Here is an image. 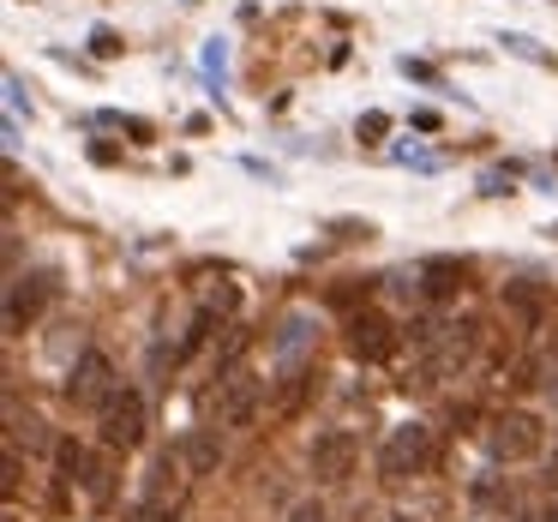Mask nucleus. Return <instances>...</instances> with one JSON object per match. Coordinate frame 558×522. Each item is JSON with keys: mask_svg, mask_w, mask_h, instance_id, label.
Here are the masks:
<instances>
[{"mask_svg": "<svg viewBox=\"0 0 558 522\" xmlns=\"http://www.w3.org/2000/svg\"><path fill=\"white\" fill-rule=\"evenodd\" d=\"M402 73L421 78V85H438V73H433V66H421V61H402Z\"/></svg>", "mask_w": 558, "mask_h": 522, "instance_id": "obj_25", "label": "nucleus"}, {"mask_svg": "<svg viewBox=\"0 0 558 522\" xmlns=\"http://www.w3.org/2000/svg\"><path fill=\"white\" fill-rule=\"evenodd\" d=\"M253 349V330L246 325H229V342H217V378H234L241 373V354Z\"/></svg>", "mask_w": 558, "mask_h": 522, "instance_id": "obj_16", "label": "nucleus"}, {"mask_svg": "<svg viewBox=\"0 0 558 522\" xmlns=\"http://www.w3.org/2000/svg\"><path fill=\"white\" fill-rule=\"evenodd\" d=\"M462 289H469V265H462V258H426L421 265V301L445 306V301H457Z\"/></svg>", "mask_w": 558, "mask_h": 522, "instance_id": "obj_11", "label": "nucleus"}, {"mask_svg": "<svg viewBox=\"0 0 558 522\" xmlns=\"http://www.w3.org/2000/svg\"><path fill=\"white\" fill-rule=\"evenodd\" d=\"M450 426H457V433H474V402H462V409H450Z\"/></svg>", "mask_w": 558, "mask_h": 522, "instance_id": "obj_23", "label": "nucleus"}, {"mask_svg": "<svg viewBox=\"0 0 558 522\" xmlns=\"http://www.w3.org/2000/svg\"><path fill=\"white\" fill-rule=\"evenodd\" d=\"M486 445H493L498 462H534L546 457V421L534 409H505L486 426Z\"/></svg>", "mask_w": 558, "mask_h": 522, "instance_id": "obj_5", "label": "nucleus"}, {"mask_svg": "<svg viewBox=\"0 0 558 522\" xmlns=\"http://www.w3.org/2000/svg\"><path fill=\"white\" fill-rule=\"evenodd\" d=\"M522 522H558V498H546V505H534Z\"/></svg>", "mask_w": 558, "mask_h": 522, "instance_id": "obj_24", "label": "nucleus"}, {"mask_svg": "<svg viewBox=\"0 0 558 522\" xmlns=\"http://www.w3.org/2000/svg\"><path fill=\"white\" fill-rule=\"evenodd\" d=\"M498 43H505L510 54H522V61H534V66H553V54H546V49H534V43H529V37H517V31H505Z\"/></svg>", "mask_w": 558, "mask_h": 522, "instance_id": "obj_19", "label": "nucleus"}, {"mask_svg": "<svg viewBox=\"0 0 558 522\" xmlns=\"http://www.w3.org/2000/svg\"><path fill=\"white\" fill-rule=\"evenodd\" d=\"M433 462H438L433 426H426V421H402V426H390L385 445H378V481L402 486V481H414V474H426Z\"/></svg>", "mask_w": 558, "mask_h": 522, "instance_id": "obj_1", "label": "nucleus"}, {"mask_svg": "<svg viewBox=\"0 0 558 522\" xmlns=\"http://www.w3.org/2000/svg\"><path fill=\"white\" fill-rule=\"evenodd\" d=\"M318 385H325V373H318L313 361L282 366V378H270V414H277V421H301L306 402L318 397Z\"/></svg>", "mask_w": 558, "mask_h": 522, "instance_id": "obj_9", "label": "nucleus"}, {"mask_svg": "<svg viewBox=\"0 0 558 522\" xmlns=\"http://www.w3.org/2000/svg\"><path fill=\"white\" fill-rule=\"evenodd\" d=\"M114 390H121V366H114V354L97 349V342H90V349H78V361L66 366V402L97 414Z\"/></svg>", "mask_w": 558, "mask_h": 522, "instance_id": "obj_3", "label": "nucleus"}, {"mask_svg": "<svg viewBox=\"0 0 558 522\" xmlns=\"http://www.w3.org/2000/svg\"><path fill=\"white\" fill-rule=\"evenodd\" d=\"M133 522H186V510L181 505H169V498H150V505H138V517Z\"/></svg>", "mask_w": 558, "mask_h": 522, "instance_id": "obj_18", "label": "nucleus"}, {"mask_svg": "<svg viewBox=\"0 0 558 522\" xmlns=\"http://www.w3.org/2000/svg\"><path fill=\"white\" fill-rule=\"evenodd\" d=\"M78 493H85L90 510H109L114 493H121V481H114V457H97V462H90V474H85V486H78Z\"/></svg>", "mask_w": 558, "mask_h": 522, "instance_id": "obj_15", "label": "nucleus"}, {"mask_svg": "<svg viewBox=\"0 0 558 522\" xmlns=\"http://www.w3.org/2000/svg\"><path fill=\"white\" fill-rule=\"evenodd\" d=\"M90 49H97L102 61H114V54H121V37H114V31H97V37H90Z\"/></svg>", "mask_w": 558, "mask_h": 522, "instance_id": "obj_21", "label": "nucleus"}, {"mask_svg": "<svg viewBox=\"0 0 558 522\" xmlns=\"http://www.w3.org/2000/svg\"><path fill=\"white\" fill-rule=\"evenodd\" d=\"M385 126H390L385 114H361V126H354V133H361L366 145H378V138H385Z\"/></svg>", "mask_w": 558, "mask_h": 522, "instance_id": "obj_20", "label": "nucleus"}, {"mask_svg": "<svg viewBox=\"0 0 558 522\" xmlns=\"http://www.w3.org/2000/svg\"><path fill=\"white\" fill-rule=\"evenodd\" d=\"M342 342H349V354H354V361L385 366L390 354H397L402 330L390 325V318L378 313V306H354V313H349V325H342Z\"/></svg>", "mask_w": 558, "mask_h": 522, "instance_id": "obj_6", "label": "nucleus"}, {"mask_svg": "<svg viewBox=\"0 0 558 522\" xmlns=\"http://www.w3.org/2000/svg\"><path fill=\"white\" fill-rule=\"evenodd\" d=\"M265 402H270V390H265V378H258V373H234V378H222V397H217V421H222V433H241V426H253Z\"/></svg>", "mask_w": 558, "mask_h": 522, "instance_id": "obj_8", "label": "nucleus"}, {"mask_svg": "<svg viewBox=\"0 0 558 522\" xmlns=\"http://www.w3.org/2000/svg\"><path fill=\"white\" fill-rule=\"evenodd\" d=\"M318 337V318L313 313H289L277 325V342H270V354H277V366H301V354H306V342Z\"/></svg>", "mask_w": 558, "mask_h": 522, "instance_id": "obj_14", "label": "nucleus"}, {"mask_svg": "<svg viewBox=\"0 0 558 522\" xmlns=\"http://www.w3.org/2000/svg\"><path fill=\"white\" fill-rule=\"evenodd\" d=\"M306 469L318 486H342L361 469V433L354 426H318L313 445H306Z\"/></svg>", "mask_w": 558, "mask_h": 522, "instance_id": "obj_4", "label": "nucleus"}, {"mask_svg": "<svg viewBox=\"0 0 558 522\" xmlns=\"http://www.w3.org/2000/svg\"><path fill=\"white\" fill-rule=\"evenodd\" d=\"M174 457H181V469H186V481H210V474H222V433L217 426H193V433L174 445Z\"/></svg>", "mask_w": 558, "mask_h": 522, "instance_id": "obj_10", "label": "nucleus"}, {"mask_svg": "<svg viewBox=\"0 0 558 522\" xmlns=\"http://www.w3.org/2000/svg\"><path fill=\"white\" fill-rule=\"evenodd\" d=\"M54 270H19L13 282H7V337H25L31 325L43 318V306L54 301Z\"/></svg>", "mask_w": 558, "mask_h": 522, "instance_id": "obj_7", "label": "nucleus"}, {"mask_svg": "<svg viewBox=\"0 0 558 522\" xmlns=\"http://www.w3.org/2000/svg\"><path fill=\"white\" fill-rule=\"evenodd\" d=\"M505 313L517 318L522 330H541L546 313H553V294H546L541 282H529V277H522V282H505Z\"/></svg>", "mask_w": 558, "mask_h": 522, "instance_id": "obj_13", "label": "nucleus"}, {"mask_svg": "<svg viewBox=\"0 0 558 522\" xmlns=\"http://www.w3.org/2000/svg\"><path fill=\"white\" fill-rule=\"evenodd\" d=\"M289 522H330V517H325V505H294Z\"/></svg>", "mask_w": 558, "mask_h": 522, "instance_id": "obj_22", "label": "nucleus"}, {"mask_svg": "<svg viewBox=\"0 0 558 522\" xmlns=\"http://www.w3.org/2000/svg\"><path fill=\"white\" fill-rule=\"evenodd\" d=\"M49 462H54V481H66L78 493V486H85V474H90V462H97V450H90L78 433H54Z\"/></svg>", "mask_w": 558, "mask_h": 522, "instance_id": "obj_12", "label": "nucleus"}, {"mask_svg": "<svg viewBox=\"0 0 558 522\" xmlns=\"http://www.w3.org/2000/svg\"><path fill=\"white\" fill-rule=\"evenodd\" d=\"M97 438L114 450V457H126V450L145 445V438H150V402H145V390L121 378V390H114V397L97 409Z\"/></svg>", "mask_w": 558, "mask_h": 522, "instance_id": "obj_2", "label": "nucleus"}, {"mask_svg": "<svg viewBox=\"0 0 558 522\" xmlns=\"http://www.w3.org/2000/svg\"><path fill=\"white\" fill-rule=\"evenodd\" d=\"M469 498H474V505H498V498H505V474H498V469H481V474L469 481Z\"/></svg>", "mask_w": 558, "mask_h": 522, "instance_id": "obj_17", "label": "nucleus"}]
</instances>
